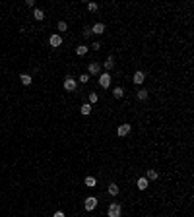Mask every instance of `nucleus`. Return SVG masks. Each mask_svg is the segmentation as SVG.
Masks as SVG:
<instances>
[{"label":"nucleus","instance_id":"obj_14","mask_svg":"<svg viewBox=\"0 0 194 217\" xmlns=\"http://www.w3.org/2000/svg\"><path fill=\"white\" fill-rule=\"evenodd\" d=\"M148 97H149V91H146V89L138 91V99H140V101H148Z\"/></svg>","mask_w":194,"mask_h":217},{"label":"nucleus","instance_id":"obj_19","mask_svg":"<svg viewBox=\"0 0 194 217\" xmlns=\"http://www.w3.org/2000/svg\"><path fill=\"white\" fill-rule=\"evenodd\" d=\"M113 66H115V58L109 56V58H107V62H105V70H113Z\"/></svg>","mask_w":194,"mask_h":217},{"label":"nucleus","instance_id":"obj_12","mask_svg":"<svg viewBox=\"0 0 194 217\" xmlns=\"http://www.w3.org/2000/svg\"><path fill=\"white\" fill-rule=\"evenodd\" d=\"M83 182H86V186H89V188H95V184H97V180H95L93 176H86Z\"/></svg>","mask_w":194,"mask_h":217},{"label":"nucleus","instance_id":"obj_10","mask_svg":"<svg viewBox=\"0 0 194 217\" xmlns=\"http://www.w3.org/2000/svg\"><path fill=\"white\" fill-rule=\"evenodd\" d=\"M99 72H101V66L99 64H97V62H91V64H89V74H99Z\"/></svg>","mask_w":194,"mask_h":217},{"label":"nucleus","instance_id":"obj_3","mask_svg":"<svg viewBox=\"0 0 194 217\" xmlns=\"http://www.w3.org/2000/svg\"><path fill=\"white\" fill-rule=\"evenodd\" d=\"M99 85L103 87V89H107V87L111 85V76H109L107 72H105V74H101V76H99Z\"/></svg>","mask_w":194,"mask_h":217},{"label":"nucleus","instance_id":"obj_2","mask_svg":"<svg viewBox=\"0 0 194 217\" xmlns=\"http://www.w3.org/2000/svg\"><path fill=\"white\" fill-rule=\"evenodd\" d=\"M107 217H120V205L119 204H111V205H109Z\"/></svg>","mask_w":194,"mask_h":217},{"label":"nucleus","instance_id":"obj_18","mask_svg":"<svg viewBox=\"0 0 194 217\" xmlns=\"http://www.w3.org/2000/svg\"><path fill=\"white\" fill-rule=\"evenodd\" d=\"M80 111H82V115H89V113H91V105H89V103H83Z\"/></svg>","mask_w":194,"mask_h":217},{"label":"nucleus","instance_id":"obj_23","mask_svg":"<svg viewBox=\"0 0 194 217\" xmlns=\"http://www.w3.org/2000/svg\"><path fill=\"white\" fill-rule=\"evenodd\" d=\"M97 93H89V105H93V103H97Z\"/></svg>","mask_w":194,"mask_h":217},{"label":"nucleus","instance_id":"obj_11","mask_svg":"<svg viewBox=\"0 0 194 217\" xmlns=\"http://www.w3.org/2000/svg\"><path fill=\"white\" fill-rule=\"evenodd\" d=\"M113 97L115 99H122L124 97V89L122 87H115V89H113Z\"/></svg>","mask_w":194,"mask_h":217},{"label":"nucleus","instance_id":"obj_4","mask_svg":"<svg viewBox=\"0 0 194 217\" xmlns=\"http://www.w3.org/2000/svg\"><path fill=\"white\" fill-rule=\"evenodd\" d=\"M76 87H78V82H76L74 78H66L64 80V89L66 91H74Z\"/></svg>","mask_w":194,"mask_h":217},{"label":"nucleus","instance_id":"obj_13","mask_svg":"<svg viewBox=\"0 0 194 217\" xmlns=\"http://www.w3.org/2000/svg\"><path fill=\"white\" fill-rule=\"evenodd\" d=\"M33 18L37 21H43V18H45V14H43V10H39V8H35L33 10Z\"/></svg>","mask_w":194,"mask_h":217},{"label":"nucleus","instance_id":"obj_24","mask_svg":"<svg viewBox=\"0 0 194 217\" xmlns=\"http://www.w3.org/2000/svg\"><path fill=\"white\" fill-rule=\"evenodd\" d=\"M97 8H99V6L95 4V2H89V4H87V10H89V12H95Z\"/></svg>","mask_w":194,"mask_h":217},{"label":"nucleus","instance_id":"obj_15","mask_svg":"<svg viewBox=\"0 0 194 217\" xmlns=\"http://www.w3.org/2000/svg\"><path fill=\"white\" fill-rule=\"evenodd\" d=\"M109 194H111V196H119V186H116L115 182L109 184Z\"/></svg>","mask_w":194,"mask_h":217},{"label":"nucleus","instance_id":"obj_20","mask_svg":"<svg viewBox=\"0 0 194 217\" xmlns=\"http://www.w3.org/2000/svg\"><path fill=\"white\" fill-rule=\"evenodd\" d=\"M86 53H87V47L86 45H80L78 49H76V54H78V56H83Z\"/></svg>","mask_w":194,"mask_h":217},{"label":"nucleus","instance_id":"obj_7","mask_svg":"<svg viewBox=\"0 0 194 217\" xmlns=\"http://www.w3.org/2000/svg\"><path fill=\"white\" fill-rule=\"evenodd\" d=\"M91 33H95V35H103L105 33V23H95L93 27H91Z\"/></svg>","mask_w":194,"mask_h":217},{"label":"nucleus","instance_id":"obj_27","mask_svg":"<svg viewBox=\"0 0 194 217\" xmlns=\"http://www.w3.org/2000/svg\"><path fill=\"white\" fill-rule=\"evenodd\" d=\"M25 6H27V8H33L35 2H33V0H27V2H25Z\"/></svg>","mask_w":194,"mask_h":217},{"label":"nucleus","instance_id":"obj_21","mask_svg":"<svg viewBox=\"0 0 194 217\" xmlns=\"http://www.w3.org/2000/svg\"><path fill=\"white\" fill-rule=\"evenodd\" d=\"M66 29H68L66 21H58V31H66Z\"/></svg>","mask_w":194,"mask_h":217},{"label":"nucleus","instance_id":"obj_6","mask_svg":"<svg viewBox=\"0 0 194 217\" xmlns=\"http://www.w3.org/2000/svg\"><path fill=\"white\" fill-rule=\"evenodd\" d=\"M49 43H51V47H60L62 45V37L58 35V33H54V35H51Z\"/></svg>","mask_w":194,"mask_h":217},{"label":"nucleus","instance_id":"obj_5","mask_svg":"<svg viewBox=\"0 0 194 217\" xmlns=\"http://www.w3.org/2000/svg\"><path fill=\"white\" fill-rule=\"evenodd\" d=\"M116 134L120 136V138H124V136L130 134V124H120L119 128H116Z\"/></svg>","mask_w":194,"mask_h":217},{"label":"nucleus","instance_id":"obj_16","mask_svg":"<svg viewBox=\"0 0 194 217\" xmlns=\"http://www.w3.org/2000/svg\"><path fill=\"white\" fill-rule=\"evenodd\" d=\"M20 78H21V83H23V85H31V76L29 74H21Z\"/></svg>","mask_w":194,"mask_h":217},{"label":"nucleus","instance_id":"obj_9","mask_svg":"<svg viewBox=\"0 0 194 217\" xmlns=\"http://www.w3.org/2000/svg\"><path fill=\"white\" fill-rule=\"evenodd\" d=\"M144 80H146L144 72H136V74H134V83H138V85H140V83H144Z\"/></svg>","mask_w":194,"mask_h":217},{"label":"nucleus","instance_id":"obj_8","mask_svg":"<svg viewBox=\"0 0 194 217\" xmlns=\"http://www.w3.org/2000/svg\"><path fill=\"white\" fill-rule=\"evenodd\" d=\"M148 184H149V180L146 178V176H144V178H138V182H136L138 190H146V188H148Z\"/></svg>","mask_w":194,"mask_h":217},{"label":"nucleus","instance_id":"obj_22","mask_svg":"<svg viewBox=\"0 0 194 217\" xmlns=\"http://www.w3.org/2000/svg\"><path fill=\"white\" fill-rule=\"evenodd\" d=\"M89 82V74H82L80 76V83H87Z\"/></svg>","mask_w":194,"mask_h":217},{"label":"nucleus","instance_id":"obj_17","mask_svg":"<svg viewBox=\"0 0 194 217\" xmlns=\"http://www.w3.org/2000/svg\"><path fill=\"white\" fill-rule=\"evenodd\" d=\"M157 176H159V175H157V171H153V169H152V171H148V172H146V178H148V180H155Z\"/></svg>","mask_w":194,"mask_h":217},{"label":"nucleus","instance_id":"obj_26","mask_svg":"<svg viewBox=\"0 0 194 217\" xmlns=\"http://www.w3.org/2000/svg\"><path fill=\"white\" fill-rule=\"evenodd\" d=\"M53 217H64V211H60V209H58V211H54Z\"/></svg>","mask_w":194,"mask_h":217},{"label":"nucleus","instance_id":"obj_1","mask_svg":"<svg viewBox=\"0 0 194 217\" xmlns=\"http://www.w3.org/2000/svg\"><path fill=\"white\" fill-rule=\"evenodd\" d=\"M83 208H86L87 211H93V209L97 208V198H95V196L86 198V202H83Z\"/></svg>","mask_w":194,"mask_h":217},{"label":"nucleus","instance_id":"obj_25","mask_svg":"<svg viewBox=\"0 0 194 217\" xmlns=\"http://www.w3.org/2000/svg\"><path fill=\"white\" fill-rule=\"evenodd\" d=\"M91 49H93V50H99V49H101V43H99V41L91 43Z\"/></svg>","mask_w":194,"mask_h":217}]
</instances>
